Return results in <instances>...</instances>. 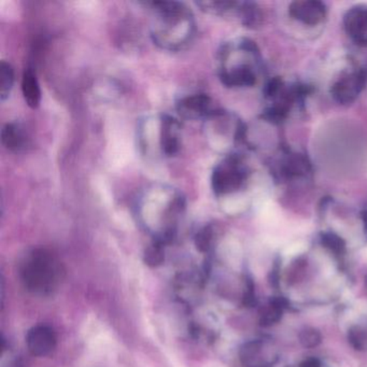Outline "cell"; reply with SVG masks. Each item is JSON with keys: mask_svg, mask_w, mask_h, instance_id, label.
Masks as SVG:
<instances>
[{"mask_svg": "<svg viewBox=\"0 0 367 367\" xmlns=\"http://www.w3.org/2000/svg\"><path fill=\"white\" fill-rule=\"evenodd\" d=\"M283 304L281 300H273L261 311L260 323L263 326H271L281 319L283 313Z\"/></svg>", "mask_w": 367, "mask_h": 367, "instance_id": "cell-15", "label": "cell"}, {"mask_svg": "<svg viewBox=\"0 0 367 367\" xmlns=\"http://www.w3.org/2000/svg\"><path fill=\"white\" fill-rule=\"evenodd\" d=\"M1 142L6 149L18 154L29 146V138L21 123L9 122L1 129Z\"/></svg>", "mask_w": 367, "mask_h": 367, "instance_id": "cell-11", "label": "cell"}, {"mask_svg": "<svg viewBox=\"0 0 367 367\" xmlns=\"http://www.w3.org/2000/svg\"><path fill=\"white\" fill-rule=\"evenodd\" d=\"M301 367H320V363L319 361L316 360V358H309V360L302 363Z\"/></svg>", "mask_w": 367, "mask_h": 367, "instance_id": "cell-21", "label": "cell"}, {"mask_svg": "<svg viewBox=\"0 0 367 367\" xmlns=\"http://www.w3.org/2000/svg\"><path fill=\"white\" fill-rule=\"evenodd\" d=\"M176 110L178 116L184 120L205 121L216 109L209 95L205 93H194L178 99Z\"/></svg>", "mask_w": 367, "mask_h": 367, "instance_id": "cell-8", "label": "cell"}, {"mask_svg": "<svg viewBox=\"0 0 367 367\" xmlns=\"http://www.w3.org/2000/svg\"><path fill=\"white\" fill-rule=\"evenodd\" d=\"M144 5L154 14L150 36L156 46L169 52H179L192 44L196 35V21L186 4L164 0Z\"/></svg>", "mask_w": 367, "mask_h": 367, "instance_id": "cell-2", "label": "cell"}, {"mask_svg": "<svg viewBox=\"0 0 367 367\" xmlns=\"http://www.w3.org/2000/svg\"><path fill=\"white\" fill-rule=\"evenodd\" d=\"M186 210L184 193L164 184L146 186L136 203V214L142 228L154 241L163 245L173 241Z\"/></svg>", "mask_w": 367, "mask_h": 367, "instance_id": "cell-1", "label": "cell"}, {"mask_svg": "<svg viewBox=\"0 0 367 367\" xmlns=\"http://www.w3.org/2000/svg\"><path fill=\"white\" fill-rule=\"evenodd\" d=\"M56 335L48 326H37L29 331L26 346L29 351L35 356H46L56 347Z\"/></svg>", "mask_w": 367, "mask_h": 367, "instance_id": "cell-9", "label": "cell"}, {"mask_svg": "<svg viewBox=\"0 0 367 367\" xmlns=\"http://www.w3.org/2000/svg\"><path fill=\"white\" fill-rule=\"evenodd\" d=\"M181 123L169 114L144 119L138 133L142 154L163 158L177 156L181 149Z\"/></svg>", "mask_w": 367, "mask_h": 367, "instance_id": "cell-4", "label": "cell"}, {"mask_svg": "<svg viewBox=\"0 0 367 367\" xmlns=\"http://www.w3.org/2000/svg\"><path fill=\"white\" fill-rule=\"evenodd\" d=\"M348 27L350 33L358 41L367 42V11L358 10L348 19Z\"/></svg>", "mask_w": 367, "mask_h": 367, "instance_id": "cell-13", "label": "cell"}, {"mask_svg": "<svg viewBox=\"0 0 367 367\" xmlns=\"http://www.w3.org/2000/svg\"><path fill=\"white\" fill-rule=\"evenodd\" d=\"M276 360V356L267 352V345L263 341H249L241 350L243 367H271Z\"/></svg>", "mask_w": 367, "mask_h": 367, "instance_id": "cell-10", "label": "cell"}, {"mask_svg": "<svg viewBox=\"0 0 367 367\" xmlns=\"http://www.w3.org/2000/svg\"><path fill=\"white\" fill-rule=\"evenodd\" d=\"M302 6L303 7L296 9V16H301L300 19H304L306 22L315 23L323 16V10L318 4H302Z\"/></svg>", "mask_w": 367, "mask_h": 367, "instance_id": "cell-16", "label": "cell"}, {"mask_svg": "<svg viewBox=\"0 0 367 367\" xmlns=\"http://www.w3.org/2000/svg\"><path fill=\"white\" fill-rule=\"evenodd\" d=\"M212 241H213V230L211 226H205L201 228L199 232H197L196 237H195V243L201 251L209 250L212 245Z\"/></svg>", "mask_w": 367, "mask_h": 367, "instance_id": "cell-17", "label": "cell"}, {"mask_svg": "<svg viewBox=\"0 0 367 367\" xmlns=\"http://www.w3.org/2000/svg\"><path fill=\"white\" fill-rule=\"evenodd\" d=\"M21 90L26 105L31 109H37L41 104L42 93L37 76L33 70H25L21 82Z\"/></svg>", "mask_w": 367, "mask_h": 367, "instance_id": "cell-12", "label": "cell"}, {"mask_svg": "<svg viewBox=\"0 0 367 367\" xmlns=\"http://www.w3.org/2000/svg\"><path fill=\"white\" fill-rule=\"evenodd\" d=\"M350 343H352L356 349H362L364 343V334L360 328H351L349 332Z\"/></svg>", "mask_w": 367, "mask_h": 367, "instance_id": "cell-20", "label": "cell"}, {"mask_svg": "<svg viewBox=\"0 0 367 367\" xmlns=\"http://www.w3.org/2000/svg\"><path fill=\"white\" fill-rule=\"evenodd\" d=\"M248 167L238 154H228L212 171L211 188L216 197L238 192L248 180Z\"/></svg>", "mask_w": 367, "mask_h": 367, "instance_id": "cell-6", "label": "cell"}, {"mask_svg": "<svg viewBox=\"0 0 367 367\" xmlns=\"http://www.w3.org/2000/svg\"><path fill=\"white\" fill-rule=\"evenodd\" d=\"M258 52L249 40L234 39L222 44L216 55L218 79L228 88L256 84Z\"/></svg>", "mask_w": 367, "mask_h": 367, "instance_id": "cell-3", "label": "cell"}, {"mask_svg": "<svg viewBox=\"0 0 367 367\" xmlns=\"http://www.w3.org/2000/svg\"><path fill=\"white\" fill-rule=\"evenodd\" d=\"M61 263L51 252L37 249L27 254L21 264L23 284L29 292L46 296L59 286L61 279Z\"/></svg>", "mask_w": 367, "mask_h": 367, "instance_id": "cell-5", "label": "cell"}, {"mask_svg": "<svg viewBox=\"0 0 367 367\" xmlns=\"http://www.w3.org/2000/svg\"><path fill=\"white\" fill-rule=\"evenodd\" d=\"M322 243L326 248L336 254L343 253L345 250V243L341 237L335 234H326L322 236Z\"/></svg>", "mask_w": 367, "mask_h": 367, "instance_id": "cell-18", "label": "cell"}, {"mask_svg": "<svg viewBox=\"0 0 367 367\" xmlns=\"http://www.w3.org/2000/svg\"><path fill=\"white\" fill-rule=\"evenodd\" d=\"M14 84V69L11 64L6 61L0 63V99L6 101L11 94Z\"/></svg>", "mask_w": 367, "mask_h": 367, "instance_id": "cell-14", "label": "cell"}, {"mask_svg": "<svg viewBox=\"0 0 367 367\" xmlns=\"http://www.w3.org/2000/svg\"><path fill=\"white\" fill-rule=\"evenodd\" d=\"M301 343L306 348H313L321 343V335L315 328H306L300 335Z\"/></svg>", "mask_w": 367, "mask_h": 367, "instance_id": "cell-19", "label": "cell"}, {"mask_svg": "<svg viewBox=\"0 0 367 367\" xmlns=\"http://www.w3.org/2000/svg\"><path fill=\"white\" fill-rule=\"evenodd\" d=\"M203 131L210 146L218 150L228 149V144H236L243 136L241 123L222 110H214L206 119Z\"/></svg>", "mask_w": 367, "mask_h": 367, "instance_id": "cell-7", "label": "cell"}]
</instances>
